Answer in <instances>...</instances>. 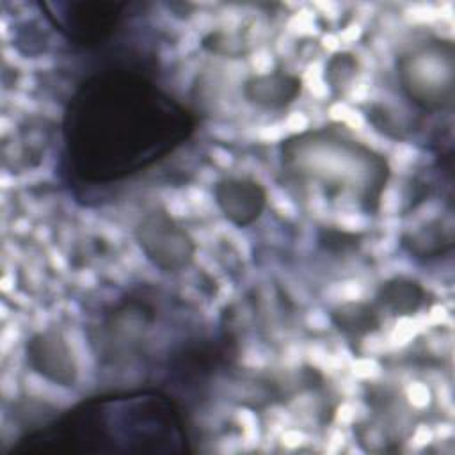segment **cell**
Masks as SVG:
<instances>
[{"label": "cell", "mask_w": 455, "mask_h": 455, "mask_svg": "<svg viewBox=\"0 0 455 455\" xmlns=\"http://www.w3.org/2000/svg\"><path fill=\"white\" fill-rule=\"evenodd\" d=\"M192 119L151 82L110 73L80 87L66 114L69 164L87 181H116L180 146Z\"/></svg>", "instance_id": "1"}, {"label": "cell", "mask_w": 455, "mask_h": 455, "mask_svg": "<svg viewBox=\"0 0 455 455\" xmlns=\"http://www.w3.org/2000/svg\"><path fill=\"white\" fill-rule=\"evenodd\" d=\"M188 432L178 403L155 389L108 393L76 403L23 435L11 453L171 455L187 453Z\"/></svg>", "instance_id": "2"}, {"label": "cell", "mask_w": 455, "mask_h": 455, "mask_svg": "<svg viewBox=\"0 0 455 455\" xmlns=\"http://www.w3.org/2000/svg\"><path fill=\"white\" fill-rule=\"evenodd\" d=\"M283 165L295 176H307L320 181L325 192H343L348 185H359L363 208L375 212L380 192L386 187L389 171H355V164H364L377 156L364 146L332 135V153L329 156L322 132L300 135L283 144Z\"/></svg>", "instance_id": "3"}, {"label": "cell", "mask_w": 455, "mask_h": 455, "mask_svg": "<svg viewBox=\"0 0 455 455\" xmlns=\"http://www.w3.org/2000/svg\"><path fill=\"white\" fill-rule=\"evenodd\" d=\"M405 94L425 110H439L453 100V44L428 41L409 48L396 60Z\"/></svg>", "instance_id": "4"}, {"label": "cell", "mask_w": 455, "mask_h": 455, "mask_svg": "<svg viewBox=\"0 0 455 455\" xmlns=\"http://www.w3.org/2000/svg\"><path fill=\"white\" fill-rule=\"evenodd\" d=\"M135 240L144 256L164 272L187 268L196 254V243L187 229L165 210H153L137 224Z\"/></svg>", "instance_id": "5"}, {"label": "cell", "mask_w": 455, "mask_h": 455, "mask_svg": "<svg viewBox=\"0 0 455 455\" xmlns=\"http://www.w3.org/2000/svg\"><path fill=\"white\" fill-rule=\"evenodd\" d=\"M53 7H57V14L48 12V18L68 39L82 46H94L116 32L128 4L114 0H71Z\"/></svg>", "instance_id": "6"}, {"label": "cell", "mask_w": 455, "mask_h": 455, "mask_svg": "<svg viewBox=\"0 0 455 455\" xmlns=\"http://www.w3.org/2000/svg\"><path fill=\"white\" fill-rule=\"evenodd\" d=\"M28 366L46 380L71 387L76 382V364L64 336L57 331H43L30 336L25 345Z\"/></svg>", "instance_id": "7"}, {"label": "cell", "mask_w": 455, "mask_h": 455, "mask_svg": "<svg viewBox=\"0 0 455 455\" xmlns=\"http://www.w3.org/2000/svg\"><path fill=\"white\" fill-rule=\"evenodd\" d=\"M213 196L222 215L238 228L258 220L267 204L265 188L251 178H224L215 183Z\"/></svg>", "instance_id": "8"}, {"label": "cell", "mask_w": 455, "mask_h": 455, "mask_svg": "<svg viewBox=\"0 0 455 455\" xmlns=\"http://www.w3.org/2000/svg\"><path fill=\"white\" fill-rule=\"evenodd\" d=\"M300 89L302 82L299 76L272 71L247 78L243 84V98L258 108L279 110L293 103L300 94Z\"/></svg>", "instance_id": "9"}, {"label": "cell", "mask_w": 455, "mask_h": 455, "mask_svg": "<svg viewBox=\"0 0 455 455\" xmlns=\"http://www.w3.org/2000/svg\"><path fill=\"white\" fill-rule=\"evenodd\" d=\"M403 249L418 259H435L453 249V231L441 219L430 220L402 238Z\"/></svg>", "instance_id": "10"}, {"label": "cell", "mask_w": 455, "mask_h": 455, "mask_svg": "<svg viewBox=\"0 0 455 455\" xmlns=\"http://www.w3.org/2000/svg\"><path fill=\"white\" fill-rule=\"evenodd\" d=\"M377 299L393 315L405 316L416 313L423 306L427 291L418 281L400 275L384 281L377 290Z\"/></svg>", "instance_id": "11"}, {"label": "cell", "mask_w": 455, "mask_h": 455, "mask_svg": "<svg viewBox=\"0 0 455 455\" xmlns=\"http://www.w3.org/2000/svg\"><path fill=\"white\" fill-rule=\"evenodd\" d=\"M331 322L350 341H359L380 327L377 311L364 302H347L334 307Z\"/></svg>", "instance_id": "12"}, {"label": "cell", "mask_w": 455, "mask_h": 455, "mask_svg": "<svg viewBox=\"0 0 455 455\" xmlns=\"http://www.w3.org/2000/svg\"><path fill=\"white\" fill-rule=\"evenodd\" d=\"M361 243V235L339 231V229H322L318 233V247L331 254H347L355 251Z\"/></svg>", "instance_id": "13"}]
</instances>
